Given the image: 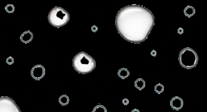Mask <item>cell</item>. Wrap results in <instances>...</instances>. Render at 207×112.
<instances>
[{
    "label": "cell",
    "instance_id": "obj_8",
    "mask_svg": "<svg viewBox=\"0 0 207 112\" xmlns=\"http://www.w3.org/2000/svg\"><path fill=\"white\" fill-rule=\"evenodd\" d=\"M33 39V34L30 31H25L20 36V40L25 44L29 43Z\"/></svg>",
    "mask_w": 207,
    "mask_h": 112
},
{
    "label": "cell",
    "instance_id": "obj_15",
    "mask_svg": "<svg viewBox=\"0 0 207 112\" xmlns=\"http://www.w3.org/2000/svg\"><path fill=\"white\" fill-rule=\"evenodd\" d=\"M5 10L8 13H13L15 12V6L13 5L9 4L6 6Z\"/></svg>",
    "mask_w": 207,
    "mask_h": 112
},
{
    "label": "cell",
    "instance_id": "obj_19",
    "mask_svg": "<svg viewBox=\"0 0 207 112\" xmlns=\"http://www.w3.org/2000/svg\"><path fill=\"white\" fill-rule=\"evenodd\" d=\"M177 32H178V33L179 34H182L183 33V32H184L183 29V28H178V31H177Z\"/></svg>",
    "mask_w": 207,
    "mask_h": 112
},
{
    "label": "cell",
    "instance_id": "obj_14",
    "mask_svg": "<svg viewBox=\"0 0 207 112\" xmlns=\"http://www.w3.org/2000/svg\"><path fill=\"white\" fill-rule=\"evenodd\" d=\"M164 86L161 84H158L155 86V92L158 94H161L164 92Z\"/></svg>",
    "mask_w": 207,
    "mask_h": 112
},
{
    "label": "cell",
    "instance_id": "obj_5",
    "mask_svg": "<svg viewBox=\"0 0 207 112\" xmlns=\"http://www.w3.org/2000/svg\"><path fill=\"white\" fill-rule=\"evenodd\" d=\"M0 112H21V111L12 98L8 97H1Z\"/></svg>",
    "mask_w": 207,
    "mask_h": 112
},
{
    "label": "cell",
    "instance_id": "obj_16",
    "mask_svg": "<svg viewBox=\"0 0 207 112\" xmlns=\"http://www.w3.org/2000/svg\"><path fill=\"white\" fill-rule=\"evenodd\" d=\"M6 63H7V64L12 65L13 63H14L15 61H14V59H13V57H8L7 59H6Z\"/></svg>",
    "mask_w": 207,
    "mask_h": 112
},
{
    "label": "cell",
    "instance_id": "obj_6",
    "mask_svg": "<svg viewBox=\"0 0 207 112\" xmlns=\"http://www.w3.org/2000/svg\"><path fill=\"white\" fill-rule=\"evenodd\" d=\"M45 68L41 64L35 65L31 70V77L36 80H40L45 77Z\"/></svg>",
    "mask_w": 207,
    "mask_h": 112
},
{
    "label": "cell",
    "instance_id": "obj_20",
    "mask_svg": "<svg viewBox=\"0 0 207 112\" xmlns=\"http://www.w3.org/2000/svg\"><path fill=\"white\" fill-rule=\"evenodd\" d=\"M151 55H152L153 57H156V52L155 50H153L151 52Z\"/></svg>",
    "mask_w": 207,
    "mask_h": 112
},
{
    "label": "cell",
    "instance_id": "obj_13",
    "mask_svg": "<svg viewBox=\"0 0 207 112\" xmlns=\"http://www.w3.org/2000/svg\"><path fill=\"white\" fill-rule=\"evenodd\" d=\"M92 112H107L106 107L102 105H98L95 107Z\"/></svg>",
    "mask_w": 207,
    "mask_h": 112
},
{
    "label": "cell",
    "instance_id": "obj_3",
    "mask_svg": "<svg viewBox=\"0 0 207 112\" xmlns=\"http://www.w3.org/2000/svg\"><path fill=\"white\" fill-rule=\"evenodd\" d=\"M70 14L65 9L58 6L51 9L48 16L50 24L57 28L65 26L70 21Z\"/></svg>",
    "mask_w": 207,
    "mask_h": 112
},
{
    "label": "cell",
    "instance_id": "obj_1",
    "mask_svg": "<svg viewBox=\"0 0 207 112\" xmlns=\"http://www.w3.org/2000/svg\"><path fill=\"white\" fill-rule=\"evenodd\" d=\"M154 25L153 13L141 5L124 6L118 12L115 18L118 33L124 40L134 44H140L145 41Z\"/></svg>",
    "mask_w": 207,
    "mask_h": 112
},
{
    "label": "cell",
    "instance_id": "obj_10",
    "mask_svg": "<svg viewBox=\"0 0 207 112\" xmlns=\"http://www.w3.org/2000/svg\"><path fill=\"white\" fill-rule=\"evenodd\" d=\"M195 12V9L192 6H187L184 9V14L188 18H191L194 16Z\"/></svg>",
    "mask_w": 207,
    "mask_h": 112
},
{
    "label": "cell",
    "instance_id": "obj_12",
    "mask_svg": "<svg viewBox=\"0 0 207 112\" xmlns=\"http://www.w3.org/2000/svg\"><path fill=\"white\" fill-rule=\"evenodd\" d=\"M69 102H70V98L67 95H61L59 98V103L61 104L62 106H66V105H68Z\"/></svg>",
    "mask_w": 207,
    "mask_h": 112
},
{
    "label": "cell",
    "instance_id": "obj_21",
    "mask_svg": "<svg viewBox=\"0 0 207 112\" xmlns=\"http://www.w3.org/2000/svg\"><path fill=\"white\" fill-rule=\"evenodd\" d=\"M131 112H140V111L139 110H138V109H133Z\"/></svg>",
    "mask_w": 207,
    "mask_h": 112
},
{
    "label": "cell",
    "instance_id": "obj_11",
    "mask_svg": "<svg viewBox=\"0 0 207 112\" xmlns=\"http://www.w3.org/2000/svg\"><path fill=\"white\" fill-rule=\"evenodd\" d=\"M118 75L121 79H125L129 77L130 72L126 68H121L118 70Z\"/></svg>",
    "mask_w": 207,
    "mask_h": 112
},
{
    "label": "cell",
    "instance_id": "obj_7",
    "mask_svg": "<svg viewBox=\"0 0 207 112\" xmlns=\"http://www.w3.org/2000/svg\"><path fill=\"white\" fill-rule=\"evenodd\" d=\"M170 104L173 110L178 111L183 107V100L182 98L176 96L171 99Z\"/></svg>",
    "mask_w": 207,
    "mask_h": 112
},
{
    "label": "cell",
    "instance_id": "obj_9",
    "mask_svg": "<svg viewBox=\"0 0 207 112\" xmlns=\"http://www.w3.org/2000/svg\"><path fill=\"white\" fill-rule=\"evenodd\" d=\"M134 87L138 90H142L146 87V82L143 78H138L134 81Z\"/></svg>",
    "mask_w": 207,
    "mask_h": 112
},
{
    "label": "cell",
    "instance_id": "obj_2",
    "mask_svg": "<svg viewBox=\"0 0 207 112\" xmlns=\"http://www.w3.org/2000/svg\"><path fill=\"white\" fill-rule=\"evenodd\" d=\"M73 67L79 74H89L96 67V61L87 52H80L73 59Z\"/></svg>",
    "mask_w": 207,
    "mask_h": 112
},
{
    "label": "cell",
    "instance_id": "obj_17",
    "mask_svg": "<svg viewBox=\"0 0 207 112\" xmlns=\"http://www.w3.org/2000/svg\"><path fill=\"white\" fill-rule=\"evenodd\" d=\"M129 102H130L129 101V100L127 99V98H124V99L122 100L123 104L124 105H125V106H126V105H128L129 104Z\"/></svg>",
    "mask_w": 207,
    "mask_h": 112
},
{
    "label": "cell",
    "instance_id": "obj_18",
    "mask_svg": "<svg viewBox=\"0 0 207 112\" xmlns=\"http://www.w3.org/2000/svg\"><path fill=\"white\" fill-rule=\"evenodd\" d=\"M91 29L92 32H96L98 31V27H97V26H93L91 27Z\"/></svg>",
    "mask_w": 207,
    "mask_h": 112
},
{
    "label": "cell",
    "instance_id": "obj_4",
    "mask_svg": "<svg viewBox=\"0 0 207 112\" xmlns=\"http://www.w3.org/2000/svg\"><path fill=\"white\" fill-rule=\"evenodd\" d=\"M180 65L184 69L195 68L198 62V55L191 47H185L180 52L178 55Z\"/></svg>",
    "mask_w": 207,
    "mask_h": 112
}]
</instances>
